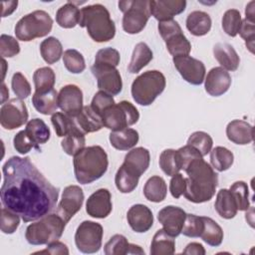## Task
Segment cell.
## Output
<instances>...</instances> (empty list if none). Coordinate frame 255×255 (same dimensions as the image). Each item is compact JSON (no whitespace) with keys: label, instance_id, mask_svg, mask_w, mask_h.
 <instances>
[{"label":"cell","instance_id":"cell-1","mask_svg":"<svg viewBox=\"0 0 255 255\" xmlns=\"http://www.w3.org/2000/svg\"><path fill=\"white\" fill-rule=\"evenodd\" d=\"M2 171L1 202L24 222L36 221L55 209L59 188L46 179L29 157H10Z\"/></svg>","mask_w":255,"mask_h":255},{"label":"cell","instance_id":"cell-2","mask_svg":"<svg viewBox=\"0 0 255 255\" xmlns=\"http://www.w3.org/2000/svg\"><path fill=\"white\" fill-rule=\"evenodd\" d=\"M183 170L186 172L184 197L193 203L209 201L218 185V174L202 156L192 159Z\"/></svg>","mask_w":255,"mask_h":255},{"label":"cell","instance_id":"cell-3","mask_svg":"<svg viewBox=\"0 0 255 255\" xmlns=\"http://www.w3.org/2000/svg\"><path fill=\"white\" fill-rule=\"evenodd\" d=\"M109 166L108 154L100 145L84 147L74 155V172L77 181L89 184L100 179Z\"/></svg>","mask_w":255,"mask_h":255},{"label":"cell","instance_id":"cell-4","mask_svg":"<svg viewBox=\"0 0 255 255\" xmlns=\"http://www.w3.org/2000/svg\"><path fill=\"white\" fill-rule=\"evenodd\" d=\"M79 25L87 29L89 36L98 43L112 40L116 35V26L109 10L102 4H93L81 9Z\"/></svg>","mask_w":255,"mask_h":255},{"label":"cell","instance_id":"cell-5","mask_svg":"<svg viewBox=\"0 0 255 255\" xmlns=\"http://www.w3.org/2000/svg\"><path fill=\"white\" fill-rule=\"evenodd\" d=\"M66 222L57 213H51L28 225L25 238L32 245H47L57 241L63 235Z\"/></svg>","mask_w":255,"mask_h":255},{"label":"cell","instance_id":"cell-6","mask_svg":"<svg viewBox=\"0 0 255 255\" xmlns=\"http://www.w3.org/2000/svg\"><path fill=\"white\" fill-rule=\"evenodd\" d=\"M164 75L157 71H146L136 77L131 84V96L133 101L140 106H149L165 89Z\"/></svg>","mask_w":255,"mask_h":255},{"label":"cell","instance_id":"cell-7","mask_svg":"<svg viewBox=\"0 0 255 255\" xmlns=\"http://www.w3.org/2000/svg\"><path fill=\"white\" fill-rule=\"evenodd\" d=\"M52 28L53 20L51 16L43 10H36L22 17L17 22L14 31L18 40L29 42L47 36Z\"/></svg>","mask_w":255,"mask_h":255},{"label":"cell","instance_id":"cell-8","mask_svg":"<svg viewBox=\"0 0 255 255\" xmlns=\"http://www.w3.org/2000/svg\"><path fill=\"white\" fill-rule=\"evenodd\" d=\"M119 9L124 13L123 29L128 34L141 32L150 17L148 0L120 1Z\"/></svg>","mask_w":255,"mask_h":255},{"label":"cell","instance_id":"cell-9","mask_svg":"<svg viewBox=\"0 0 255 255\" xmlns=\"http://www.w3.org/2000/svg\"><path fill=\"white\" fill-rule=\"evenodd\" d=\"M139 113L137 109L128 101H122L113 105L102 116L103 125L112 131L127 128L137 123Z\"/></svg>","mask_w":255,"mask_h":255},{"label":"cell","instance_id":"cell-10","mask_svg":"<svg viewBox=\"0 0 255 255\" xmlns=\"http://www.w3.org/2000/svg\"><path fill=\"white\" fill-rule=\"evenodd\" d=\"M104 229L103 226L94 221L85 220L77 228L75 243L79 251L85 254L98 252L102 247Z\"/></svg>","mask_w":255,"mask_h":255},{"label":"cell","instance_id":"cell-11","mask_svg":"<svg viewBox=\"0 0 255 255\" xmlns=\"http://www.w3.org/2000/svg\"><path fill=\"white\" fill-rule=\"evenodd\" d=\"M28 110L21 99H11L0 109V124L5 129H15L28 121Z\"/></svg>","mask_w":255,"mask_h":255},{"label":"cell","instance_id":"cell-12","mask_svg":"<svg viewBox=\"0 0 255 255\" xmlns=\"http://www.w3.org/2000/svg\"><path fill=\"white\" fill-rule=\"evenodd\" d=\"M91 71L97 79L100 91H104L112 96H116L122 92V77L116 67L94 64L91 67Z\"/></svg>","mask_w":255,"mask_h":255},{"label":"cell","instance_id":"cell-13","mask_svg":"<svg viewBox=\"0 0 255 255\" xmlns=\"http://www.w3.org/2000/svg\"><path fill=\"white\" fill-rule=\"evenodd\" d=\"M172 62L175 69L187 83L194 86H198L203 83L206 71L205 66L201 61L186 55L173 57Z\"/></svg>","mask_w":255,"mask_h":255},{"label":"cell","instance_id":"cell-14","mask_svg":"<svg viewBox=\"0 0 255 255\" xmlns=\"http://www.w3.org/2000/svg\"><path fill=\"white\" fill-rule=\"evenodd\" d=\"M84 192L79 185H69L65 187L61 201L57 206L56 213L59 214L66 223L81 209L84 202Z\"/></svg>","mask_w":255,"mask_h":255},{"label":"cell","instance_id":"cell-15","mask_svg":"<svg viewBox=\"0 0 255 255\" xmlns=\"http://www.w3.org/2000/svg\"><path fill=\"white\" fill-rule=\"evenodd\" d=\"M58 106L64 114L76 118L83 110V92L76 85L64 86L58 94Z\"/></svg>","mask_w":255,"mask_h":255},{"label":"cell","instance_id":"cell-16","mask_svg":"<svg viewBox=\"0 0 255 255\" xmlns=\"http://www.w3.org/2000/svg\"><path fill=\"white\" fill-rule=\"evenodd\" d=\"M113 210L112 195L107 188H100L92 193L86 202L88 215L94 218H106Z\"/></svg>","mask_w":255,"mask_h":255},{"label":"cell","instance_id":"cell-17","mask_svg":"<svg viewBox=\"0 0 255 255\" xmlns=\"http://www.w3.org/2000/svg\"><path fill=\"white\" fill-rule=\"evenodd\" d=\"M185 216L186 213L182 208L174 205H168L159 210L157 219L162 225L164 231L175 238L181 233Z\"/></svg>","mask_w":255,"mask_h":255},{"label":"cell","instance_id":"cell-18","mask_svg":"<svg viewBox=\"0 0 255 255\" xmlns=\"http://www.w3.org/2000/svg\"><path fill=\"white\" fill-rule=\"evenodd\" d=\"M185 0H151L149 1V11L158 22L172 20L175 15L185 10Z\"/></svg>","mask_w":255,"mask_h":255},{"label":"cell","instance_id":"cell-19","mask_svg":"<svg viewBox=\"0 0 255 255\" xmlns=\"http://www.w3.org/2000/svg\"><path fill=\"white\" fill-rule=\"evenodd\" d=\"M231 86V76L222 67H214L204 80V88L207 94L212 97H219L225 94Z\"/></svg>","mask_w":255,"mask_h":255},{"label":"cell","instance_id":"cell-20","mask_svg":"<svg viewBox=\"0 0 255 255\" xmlns=\"http://www.w3.org/2000/svg\"><path fill=\"white\" fill-rule=\"evenodd\" d=\"M127 220L130 228L137 233L146 232L153 225L152 212L143 204L132 205L127 213Z\"/></svg>","mask_w":255,"mask_h":255},{"label":"cell","instance_id":"cell-21","mask_svg":"<svg viewBox=\"0 0 255 255\" xmlns=\"http://www.w3.org/2000/svg\"><path fill=\"white\" fill-rule=\"evenodd\" d=\"M149 161L150 154L148 149L142 146H138L132 148L126 154L125 160L122 165L132 174L140 177L141 174H143L147 170L149 166Z\"/></svg>","mask_w":255,"mask_h":255},{"label":"cell","instance_id":"cell-22","mask_svg":"<svg viewBox=\"0 0 255 255\" xmlns=\"http://www.w3.org/2000/svg\"><path fill=\"white\" fill-rule=\"evenodd\" d=\"M226 135L236 144H248L253 140L254 128L245 121L233 120L226 127Z\"/></svg>","mask_w":255,"mask_h":255},{"label":"cell","instance_id":"cell-23","mask_svg":"<svg viewBox=\"0 0 255 255\" xmlns=\"http://www.w3.org/2000/svg\"><path fill=\"white\" fill-rule=\"evenodd\" d=\"M213 55L220 66L226 71H236L239 67L240 58L235 49L227 43H217L213 47Z\"/></svg>","mask_w":255,"mask_h":255},{"label":"cell","instance_id":"cell-24","mask_svg":"<svg viewBox=\"0 0 255 255\" xmlns=\"http://www.w3.org/2000/svg\"><path fill=\"white\" fill-rule=\"evenodd\" d=\"M32 104L36 111L42 115H53L58 106V93L55 89L45 92H35L32 96Z\"/></svg>","mask_w":255,"mask_h":255},{"label":"cell","instance_id":"cell-25","mask_svg":"<svg viewBox=\"0 0 255 255\" xmlns=\"http://www.w3.org/2000/svg\"><path fill=\"white\" fill-rule=\"evenodd\" d=\"M79 128L86 134L100 130L104 125L102 117L97 114L91 106H85L81 113L75 118Z\"/></svg>","mask_w":255,"mask_h":255},{"label":"cell","instance_id":"cell-26","mask_svg":"<svg viewBox=\"0 0 255 255\" xmlns=\"http://www.w3.org/2000/svg\"><path fill=\"white\" fill-rule=\"evenodd\" d=\"M214 207L218 215L224 219H231L237 214V205L229 189L222 188L217 192Z\"/></svg>","mask_w":255,"mask_h":255},{"label":"cell","instance_id":"cell-27","mask_svg":"<svg viewBox=\"0 0 255 255\" xmlns=\"http://www.w3.org/2000/svg\"><path fill=\"white\" fill-rule=\"evenodd\" d=\"M186 28L194 36L206 35L211 29V18L203 11H193L186 18Z\"/></svg>","mask_w":255,"mask_h":255},{"label":"cell","instance_id":"cell-28","mask_svg":"<svg viewBox=\"0 0 255 255\" xmlns=\"http://www.w3.org/2000/svg\"><path fill=\"white\" fill-rule=\"evenodd\" d=\"M138 138V132L135 129L129 128L112 131L109 136L112 146L119 150H128L132 148L137 143Z\"/></svg>","mask_w":255,"mask_h":255},{"label":"cell","instance_id":"cell-29","mask_svg":"<svg viewBox=\"0 0 255 255\" xmlns=\"http://www.w3.org/2000/svg\"><path fill=\"white\" fill-rule=\"evenodd\" d=\"M150 255H171L175 252V240L174 237L164 231V229H158L150 244Z\"/></svg>","mask_w":255,"mask_h":255},{"label":"cell","instance_id":"cell-30","mask_svg":"<svg viewBox=\"0 0 255 255\" xmlns=\"http://www.w3.org/2000/svg\"><path fill=\"white\" fill-rule=\"evenodd\" d=\"M153 58L152 51L144 42L137 43L132 51L128 71L130 74H136L143 69Z\"/></svg>","mask_w":255,"mask_h":255},{"label":"cell","instance_id":"cell-31","mask_svg":"<svg viewBox=\"0 0 255 255\" xmlns=\"http://www.w3.org/2000/svg\"><path fill=\"white\" fill-rule=\"evenodd\" d=\"M24 130L26 131L31 141L34 143L35 148H39L40 144L46 143L51 135L48 126L43 120L38 118L30 120L27 123L26 128Z\"/></svg>","mask_w":255,"mask_h":255},{"label":"cell","instance_id":"cell-32","mask_svg":"<svg viewBox=\"0 0 255 255\" xmlns=\"http://www.w3.org/2000/svg\"><path fill=\"white\" fill-rule=\"evenodd\" d=\"M80 16L81 10L74 2L69 1L58 9L56 13V22L62 28L71 29L76 25H79Z\"/></svg>","mask_w":255,"mask_h":255},{"label":"cell","instance_id":"cell-33","mask_svg":"<svg viewBox=\"0 0 255 255\" xmlns=\"http://www.w3.org/2000/svg\"><path fill=\"white\" fill-rule=\"evenodd\" d=\"M166 194V183L161 176L153 175L146 180L143 186V195L148 201L161 202L165 199Z\"/></svg>","mask_w":255,"mask_h":255},{"label":"cell","instance_id":"cell-34","mask_svg":"<svg viewBox=\"0 0 255 255\" xmlns=\"http://www.w3.org/2000/svg\"><path fill=\"white\" fill-rule=\"evenodd\" d=\"M167 51L173 57L186 56L191 51V44L184 36L182 30H178L163 39Z\"/></svg>","mask_w":255,"mask_h":255},{"label":"cell","instance_id":"cell-35","mask_svg":"<svg viewBox=\"0 0 255 255\" xmlns=\"http://www.w3.org/2000/svg\"><path fill=\"white\" fill-rule=\"evenodd\" d=\"M40 53L47 64H55L63 56V46L55 37H48L40 44Z\"/></svg>","mask_w":255,"mask_h":255},{"label":"cell","instance_id":"cell-36","mask_svg":"<svg viewBox=\"0 0 255 255\" xmlns=\"http://www.w3.org/2000/svg\"><path fill=\"white\" fill-rule=\"evenodd\" d=\"M202 219L204 222V227L200 235V238L210 246H219L222 243L224 236L222 228L210 217L202 216Z\"/></svg>","mask_w":255,"mask_h":255},{"label":"cell","instance_id":"cell-37","mask_svg":"<svg viewBox=\"0 0 255 255\" xmlns=\"http://www.w3.org/2000/svg\"><path fill=\"white\" fill-rule=\"evenodd\" d=\"M233 161V153L224 146H215L210 150V163L217 171L221 172L229 169Z\"/></svg>","mask_w":255,"mask_h":255},{"label":"cell","instance_id":"cell-38","mask_svg":"<svg viewBox=\"0 0 255 255\" xmlns=\"http://www.w3.org/2000/svg\"><path fill=\"white\" fill-rule=\"evenodd\" d=\"M86 145V137L85 133L80 129L76 128L66 136H64L61 141V146L64 151L69 155H76L79 151H81Z\"/></svg>","mask_w":255,"mask_h":255},{"label":"cell","instance_id":"cell-39","mask_svg":"<svg viewBox=\"0 0 255 255\" xmlns=\"http://www.w3.org/2000/svg\"><path fill=\"white\" fill-rule=\"evenodd\" d=\"M33 82L35 92H45L54 89L56 82L55 72L49 67L39 68L33 74Z\"/></svg>","mask_w":255,"mask_h":255},{"label":"cell","instance_id":"cell-40","mask_svg":"<svg viewBox=\"0 0 255 255\" xmlns=\"http://www.w3.org/2000/svg\"><path fill=\"white\" fill-rule=\"evenodd\" d=\"M139 177L132 174L128 170H127L123 165L118 169L115 176V183L118 190L122 193H130L132 192L137 184Z\"/></svg>","mask_w":255,"mask_h":255},{"label":"cell","instance_id":"cell-41","mask_svg":"<svg viewBox=\"0 0 255 255\" xmlns=\"http://www.w3.org/2000/svg\"><path fill=\"white\" fill-rule=\"evenodd\" d=\"M51 122L59 137H64L74 129L79 128L75 119L67 116L64 113L56 112L55 114H53L51 118Z\"/></svg>","mask_w":255,"mask_h":255},{"label":"cell","instance_id":"cell-42","mask_svg":"<svg viewBox=\"0 0 255 255\" xmlns=\"http://www.w3.org/2000/svg\"><path fill=\"white\" fill-rule=\"evenodd\" d=\"M159 166L168 176H172L181 169L177 151L172 148L164 149L159 155Z\"/></svg>","mask_w":255,"mask_h":255},{"label":"cell","instance_id":"cell-43","mask_svg":"<svg viewBox=\"0 0 255 255\" xmlns=\"http://www.w3.org/2000/svg\"><path fill=\"white\" fill-rule=\"evenodd\" d=\"M63 62L66 69L72 74H81L86 69L83 55L75 49H68L64 52Z\"/></svg>","mask_w":255,"mask_h":255},{"label":"cell","instance_id":"cell-44","mask_svg":"<svg viewBox=\"0 0 255 255\" xmlns=\"http://www.w3.org/2000/svg\"><path fill=\"white\" fill-rule=\"evenodd\" d=\"M229 190L235 199L237 209L240 211H247L250 208L249 188L247 183L242 180L236 181L230 186Z\"/></svg>","mask_w":255,"mask_h":255},{"label":"cell","instance_id":"cell-45","mask_svg":"<svg viewBox=\"0 0 255 255\" xmlns=\"http://www.w3.org/2000/svg\"><path fill=\"white\" fill-rule=\"evenodd\" d=\"M130 243L122 234H115L104 246L106 255H126L129 252Z\"/></svg>","mask_w":255,"mask_h":255},{"label":"cell","instance_id":"cell-46","mask_svg":"<svg viewBox=\"0 0 255 255\" xmlns=\"http://www.w3.org/2000/svg\"><path fill=\"white\" fill-rule=\"evenodd\" d=\"M187 144L193 146L202 156H205L212 149L213 140L205 131H194L188 137Z\"/></svg>","mask_w":255,"mask_h":255},{"label":"cell","instance_id":"cell-47","mask_svg":"<svg viewBox=\"0 0 255 255\" xmlns=\"http://www.w3.org/2000/svg\"><path fill=\"white\" fill-rule=\"evenodd\" d=\"M242 22L241 14L237 9L227 10L222 17V29L230 37H235L238 34Z\"/></svg>","mask_w":255,"mask_h":255},{"label":"cell","instance_id":"cell-48","mask_svg":"<svg viewBox=\"0 0 255 255\" xmlns=\"http://www.w3.org/2000/svg\"><path fill=\"white\" fill-rule=\"evenodd\" d=\"M204 227L202 216L194 214H186L185 220L181 229V233L187 237H200Z\"/></svg>","mask_w":255,"mask_h":255},{"label":"cell","instance_id":"cell-49","mask_svg":"<svg viewBox=\"0 0 255 255\" xmlns=\"http://www.w3.org/2000/svg\"><path fill=\"white\" fill-rule=\"evenodd\" d=\"M11 87L18 99L23 100L28 98L31 95V86L28 80L26 79V77L20 72H16L13 75L12 81H11Z\"/></svg>","mask_w":255,"mask_h":255},{"label":"cell","instance_id":"cell-50","mask_svg":"<svg viewBox=\"0 0 255 255\" xmlns=\"http://www.w3.org/2000/svg\"><path fill=\"white\" fill-rule=\"evenodd\" d=\"M120 53L118 50L108 47L101 49L97 52L95 56V63L98 65H108L113 67H118L120 64Z\"/></svg>","mask_w":255,"mask_h":255},{"label":"cell","instance_id":"cell-51","mask_svg":"<svg viewBox=\"0 0 255 255\" xmlns=\"http://www.w3.org/2000/svg\"><path fill=\"white\" fill-rule=\"evenodd\" d=\"M20 224V216L6 207L1 209V231L5 234H12Z\"/></svg>","mask_w":255,"mask_h":255},{"label":"cell","instance_id":"cell-52","mask_svg":"<svg viewBox=\"0 0 255 255\" xmlns=\"http://www.w3.org/2000/svg\"><path fill=\"white\" fill-rule=\"evenodd\" d=\"M115 104L116 102L112 95L104 91H99L95 94L91 103V107L97 114H99L102 117L103 114Z\"/></svg>","mask_w":255,"mask_h":255},{"label":"cell","instance_id":"cell-53","mask_svg":"<svg viewBox=\"0 0 255 255\" xmlns=\"http://www.w3.org/2000/svg\"><path fill=\"white\" fill-rule=\"evenodd\" d=\"M20 52V45L18 41L6 34H2L0 37V55L2 58H12L19 54Z\"/></svg>","mask_w":255,"mask_h":255},{"label":"cell","instance_id":"cell-54","mask_svg":"<svg viewBox=\"0 0 255 255\" xmlns=\"http://www.w3.org/2000/svg\"><path fill=\"white\" fill-rule=\"evenodd\" d=\"M241 38L245 41L246 47L251 53H254V40H255V22L248 19H243L238 31Z\"/></svg>","mask_w":255,"mask_h":255},{"label":"cell","instance_id":"cell-55","mask_svg":"<svg viewBox=\"0 0 255 255\" xmlns=\"http://www.w3.org/2000/svg\"><path fill=\"white\" fill-rule=\"evenodd\" d=\"M14 148L21 154L28 153L33 147H35L34 143L28 137L25 130H20L17 132L13 138Z\"/></svg>","mask_w":255,"mask_h":255},{"label":"cell","instance_id":"cell-56","mask_svg":"<svg viewBox=\"0 0 255 255\" xmlns=\"http://www.w3.org/2000/svg\"><path fill=\"white\" fill-rule=\"evenodd\" d=\"M186 188V181L185 177L177 172L174 175H172L170 182H169V191L173 198H179L181 195L184 194Z\"/></svg>","mask_w":255,"mask_h":255},{"label":"cell","instance_id":"cell-57","mask_svg":"<svg viewBox=\"0 0 255 255\" xmlns=\"http://www.w3.org/2000/svg\"><path fill=\"white\" fill-rule=\"evenodd\" d=\"M36 253H41V254L48 253V254H52V255H68L69 249L66 244L57 240V241H53V242L47 244L46 249L38 251Z\"/></svg>","mask_w":255,"mask_h":255},{"label":"cell","instance_id":"cell-58","mask_svg":"<svg viewBox=\"0 0 255 255\" xmlns=\"http://www.w3.org/2000/svg\"><path fill=\"white\" fill-rule=\"evenodd\" d=\"M183 254H189V255H204L205 249L202 246V244L198 242H191L186 245L184 250L182 251Z\"/></svg>","mask_w":255,"mask_h":255},{"label":"cell","instance_id":"cell-59","mask_svg":"<svg viewBox=\"0 0 255 255\" xmlns=\"http://www.w3.org/2000/svg\"><path fill=\"white\" fill-rule=\"evenodd\" d=\"M17 5H18V1L2 2V7H3L2 17L4 18V17H7V16L11 15L17 9Z\"/></svg>","mask_w":255,"mask_h":255},{"label":"cell","instance_id":"cell-60","mask_svg":"<svg viewBox=\"0 0 255 255\" xmlns=\"http://www.w3.org/2000/svg\"><path fill=\"white\" fill-rule=\"evenodd\" d=\"M254 1H251L247 4L246 9H245V15H246V19L255 22V13H254Z\"/></svg>","mask_w":255,"mask_h":255},{"label":"cell","instance_id":"cell-61","mask_svg":"<svg viewBox=\"0 0 255 255\" xmlns=\"http://www.w3.org/2000/svg\"><path fill=\"white\" fill-rule=\"evenodd\" d=\"M9 96V91L6 88L4 82H2V86H1V104L3 105L5 103V101L8 99Z\"/></svg>","mask_w":255,"mask_h":255},{"label":"cell","instance_id":"cell-62","mask_svg":"<svg viewBox=\"0 0 255 255\" xmlns=\"http://www.w3.org/2000/svg\"><path fill=\"white\" fill-rule=\"evenodd\" d=\"M128 254H143L144 255V251L141 249L140 246L135 245V244H130Z\"/></svg>","mask_w":255,"mask_h":255},{"label":"cell","instance_id":"cell-63","mask_svg":"<svg viewBox=\"0 0 255 255\" xmlns=\"http://www.w3.org/2000/svg\"><path fill=\"white\" fill-rule=\"evenodd\" d=\"M6 66H7V64H6V61L4 60V58H2V72H3V76H2V82L4 81V77H5V73H6Z\"/></svg>","mask_w":255,"mask_h":255}]
</instances>
